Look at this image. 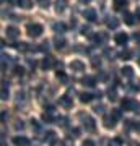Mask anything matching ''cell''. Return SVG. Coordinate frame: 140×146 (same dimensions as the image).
Returning <instances> with one entry per match:
<instances>
[{
    "mask_svg": "<svg viewBox=\"0 0 140 146\" xmlns=\"http://www.w3.org/2000/svg\"><path fill=\"white\" fill-rule=\"evenodd\" d=\"M44 31V28L41 25H38V23H33V25H28L26 26V33H28V36L29 37H39Z\"/></svg>",
    "mask_w": 140,
    "mask_h": 146,
    "instance_id": "cell-1",
    "label": "cell"
},
{
    "mask_svg": "<svg viewBox=\"0 0 140 146\" xmlns=\"http://www.w3.org/2000/svg\"><path fill=\"white\" fill-rule=\"evenodd\" d=\"M80 119L83 120L82 123H83V128L86 131H94L96 130V123H94V120L90 117V115H83V114H80Z\"/></svg>",
    "mask_w": 140,
    "mask_h": 146,
    "instance_id": "cell-2",
    "label": "cell"
},
{
    "mask_svg": "<svg viewBox=\"0 0 140 146\" xmlns=\"http://www.w3.org/2000/svg\"><path fill=\"white\" fill-rule=\"evenodd\" d=\"M54 65H56V60H54V57H51V55H47V57L41 62L42 70H51V68L54 67Z\"/></svg>",
    "mask_w": 140,
    "mask_h": 146,
    "instance_id": "cell-3",
    "label": "cell"
},
{
    "mask_svg": "<svg viewBox=\"0 0 140 146\" xmlns=\"http://www.w3.org/2000/svg\"><path fill=\"white\" fill-rule=\"evenodd\" d=\"M114 41L117 46H124V44H127V41H129V36L125 34V33H117L114 37Z\"/></svg>",
    "mask_w": 140,
    "mask_h": 146,
    "instance_id": "cell-4",
    "label": "cell"
},
{
    "mask_svg": "<svg viewBox=\"0 0 140 146\" xmlns=\"http://www.w3.org/2000/svg\"><path fill=\"white\" fill-rule=\"evenodd\" d=\"M70 68L73 72H85V63L82 60H72L70 62Z\"/></svg>",
    "mask_w": 140,
    "mask_h": 146,
    "instance_id": "cell-5",
    "label": "cell"
},
{
    "mask_svg": "<svg viewBox=\"0 0 140 146\" xmlns=\"http://www.w3.org/2000/svg\"><path fill=\"white\" fill-rule=\"evenodd\" d=\"M59 104L64 106V107H67V109H70V107L73 106V99L68 96V94H65V96H62V98L59 99Z\"/></svg>",
    "mask_w": 140,
    "mask_h": 146,
    "instance_id": "cell-6",
    "label": "cell"
},
{
    "mask_svg": "<svg viewBox=\"0 0 140 146\" xmlns=\"http://www.w3.org/2000/svg\"><path fill=\"white\" fill-rule=\"evenodd\" d=\"M83 16H85L88 21H96V18H98L96 10H93V8H86V10L83 11Z\"/></svg>",
    "mask_w": 140,
    "mask_h": 146,
    "instance_id": "cell-7",
    "label": "cell"
},
{
    "mask_svg": "<svg viewBox=\"0 0 140 146\" xmlns=\"http://www.w3.org/2000/svg\"><path fill=\"white\" fill-rule=\"evenodd\" d=\"M13 145L15 146H29V140L26 136H15L13 138Z\"/></svg>",
    "mask_w": 140,
    "mask_h": 146,
    "instance_id": "cell-8",
    "label": "cell"
},
{
    "mask_svg": "<svg viewBox=\"0 0 140 146\" xmlns=\"http://www.w3.org/2000/svg\"><path fill=\"white\" fill-rule=\"evenodd\" d=\"M20 36V29L15 26H8L7 28V37H10V39H16V37Z\"/></svg>",
    "mask_w": 140,
    "mask_h": 146,
    "instance_id": "cell-9",
    "label": "cell"
},
{
    "mask_svg": "<svg viewBox=\"0 0 140 146\" xmlns=\"http://www.w3.org/2000/svg\"><path fill=\"white\" fill-rule=\"evenodd\" d=\"M94 83H96V78L91 75H86L82 78V84H85V86H94Z\"/></svg>",
    "mask_w": 140,
    "mask_h": 146,
    "instance_id": "cell-10",
    "label": "cell"
},
{
    "mask_svg": "<svg viewBox=\"0 0 140 146\" xmlns=\"http://www.w3.org/2000/svg\"><path fill=\"white\" fill-rule=\"evenodd\" d=\"M106 25H108L109 29H116V28L119 26V20H117V18H114V16H111V18H108V20H106Z\"/></svg>",
    "mask_w": 140,
    "mask_h": 146,
    "instance_id": "cell-11",
    "label": "cell"
},
{
    "mask_svg": "<svg viewBox=\"0 0 140 146\" xmlns=\"http://www.w3.org/2000/svg\"><path fill=\"white\" fill-rule=\"evenodd\" d=\"M134 106H135V101H132V99H122V109H124V110H134Z\"/></svg>",
    "mask_w": 140,
    "mask_h": 146,
    "instance_id": "cell-12",
    "label": "cell"
},
{
    "mask_svg": "<svg viewBox=\"0 0 140 146\" xmlns=\"http://www.w3.org/2000/svg\"><path fill=\"white\" fill-rule=\"evenodd\" d=\"M65 8H67V0H57L56 2V11L57 13H62Z\"/></svg>",
    "mask_w": 140,
    "mask_h": 146,
    "instance_id": "cell-13",
    "label": "cell"
},
{
    "mask_svg": "<svg viewBox=\"0 0 140 146\" xmlns=\"http://www.w3.org/2000/svg\"><path fill=\"white\" fill-rule=\"evenodd\" d=\"M104 127H106V128H114L116 127V120L113 119V115H111V117H108V115L104 117Z\"/></svg>",
    "mask_w": 140,
    "mask_h": 146,
    "instance_id": "cell-14",
    "label": "cell"
},
{
    "mask_svg": "<svg viewBox=\"0 0 140 146\" xmlns=\"http://www.w3.org/2000/svg\"><path fill=\"white\" fill-rule=\"evenodd\" d=\"M16 3L21 7V8H25V10H29L33 7V2L31 0H16Z\"/></svg>",
    "mask_w": 140,
    "mask_h": 146,
    "instance_id": "cell-15",
    "label": "cell"
},
{
    "mask_svg": "<svg viewBox=\"0 0 140 146\" xmlns=\"http://www.w3.org/2000/svg\"><path fill=\"white\" fill-rule=\"evenodd\" d=\"M65 44H67V41H65L64 37H56V39H54V46H56V49H64Z\"/></svg>",
    "mask_w": 140,
    "mask_h": 146,
    "instance_id": "cell-16",
    "label": "cell"
},
{
    "mask_svg": "<svg viewBox=\"0 0 140 146\" xmlns=\"http://www.w3.org/2000/svg\"><path fill=\"white\" fill-rule=\"evenodd\" d=\"M121 73L124 75L125 78H132V76H134V70H132V67H124V68H121Z\"/></svg>",
    "mask_w": 140,
    "mask_h": 146,
    "instance_id": "cell-17",
    "label": "cell"
},
{
    "mask_svg": "<svg viewBox=\"0 0 140 146\" xmlns=\"http://www.w3.org/2000/svg\"><path fill=\"white\" fill-rule=\"evenodd\" d=\"M124 21L129 26H132V25H134V15H132L130 11H124Z\"/></svg>",
    "mask_w": 140,
    "mask_h": 146,
    "instance_id": "cell-18",
    "label": "cell"
},
{
    "mask_svg": "<svg viewBox=\"0 0 140 146\" xmlns=\"http://www.w3.org/2000/svg\"><path fill=\"white\" fill-rule=\"evenodd\" d=\"M93 98H94V96H93V94H90V93H82V94H80V101H82V102H85V104H86V102H90Z\"/></svg>",
    "mask_w": 140,
    "mask_h": 146,
    "instance_id": "cell-19",
    "label": "cell"
},
{
    "mask_svg": "<svg viewBox=\"0 0 140 146\" xmlns=\"http://www.w3.org/2000/svg\"><path fill=\"white\" fill-rule=\"evenodd\" d=\"M65 29H67V26L64 25V23H54V31L56 33H65Z\"/></svg>",
    "mask_w": 140,
    "mask_h": 146,
    "instance_id": "cell-20",
    "label": "cell"
},
{
    "mask_svg": "<svg viewBox=\"0 0 140 146\" xmlns=\"http://www.w3.org/2000/svg\"><path fill=\"white\" fill-rule=\"evenodd\" d=\"M125 5H127L125 0H114V8L116 10H122V8H125Z\"/></svg>",
    "mask_w": 140,
    "mask_h": 146,
    "instance_id": "cell-21",
    "label": "cell"
},
{
    "mask_svg": "<svg viewBox=\"0 0 140 146\" xmlns=\"http://www.w3.org/2000/svg\"><path fill=\"white\" fill-rule=\"evenodd\" d=\"M111 115H113V119H114V120H121V119H122V112H121V109H113V110H111Z\"/></svg>",
    "mask_w": 140,
    "mask_h": 146,
    "instance_id": "cell-22",
    "label": "cell"
},
{
    "mask_svg": "<svg viewBox=\"0 0 140 146\" xmlns=\"http://www.w3.org/2000/svg\"><path fill=\"white\" fill-rule=\"evenodd\" d=\"M130 55H132V52L125 49V50H122V52L119 54V58H122V60H129V58H132Z\"/></svg>",
    "mask_w": 140,
    "mask_h": 146,
    "instance_id": "cell-23",
    "label": "cell"
},
{
    "mask_svg": "<svg viewBox=\"0 0 140 146\" xmlns=\"http://www.w3.org/2000/svg\"><path fill=\"white\" fill-rule=\"evenodd\" d=\"M108 98H109V101H116V99H117V93H116L114 88H113V89L109 88L108 89Z\"/></svg>",
    "mask_w": 140,
    "mask_h": 146,
    "instance_id": "cell-24",
    "label": "cell"
},
{
    "mask_svg": "<svg viewBox=\"0 0 140 146\" xmlns=\"http://www.w3.org/2000/svg\"><path fill=\"white\" fill-rule=\"evenodd\" d=\"M56 76H57V80H60L62 83H65L67 81V75L62 72V70H57V73H56Z\"/></svg>",
    "mask_w": 140,
    "mask_h": 146,
    "instance_id": "cell-25",
    "label": "cell"
},
{
    "mask_svg": "<svg viewBox=\"0 0 140 146\" xmlns=\"http://www.w3.org/2000/svg\"><path fill=\"white\" fill-rule=\"evenodd\" d=\"M80 33H82L83 36H86V37H91V36H93V34H91V28H90V26H83Z\"/></svg>",
    "mask_w": 140,
    "mask_h": 146,
    "instance_id": "cell-26",
    "label": "cell"
},
{
    "mask_svg": "<svg viewBox=\"0 0 140 146\" xmlns=\"http://www.w3.org/2000/svg\"><path fill=\"white\" fill-rule=\"evenodd\" d=\"M56 123L60 127H67V117H59V119H56Z\"/></svg>",
    "mask_w": 140,
    "mask_h": 146,
    "instance_id": "cell-27",
    "label": "cell"
},
{
    "mask_svg": "<svg viewBox=\"0 0 140 146\" xmlns=\"http://www.w3.org/2000/svg\"><path fill=\"white\" fill-rule=\"evenodd\" d=\"M2 99H3V101L8 99V88H7L5 83H3V86H2Z\"/></svg>",
    "mask_w": 140,
    "mask_h": 146,
    "instance_id": "cell-28",
    "label": "cell"
},
{
    "mask_svg": "<svg viewBox=\"0 0 140 146\" xmlns=\"http://www.w3.org/2000/svg\"><path fill=\"white\" fill-rule=\"evenodd\" d=\"M44 140H46V141L56 140V133H54V131H46V136H44Z\"/></svg>",
    "mask_w": 140,
    "mask_h": 146,
    "instance_id": "cell-29",
    "label": "cell"
},
{
    "mask_svg": "<svg viewBox=\"0 0 140 146\" xmlns=\"http://www.w3.org/2000/svg\"><path fill=\"white\" fill-rule=\"evenodd\" d=\"M91 65H93V67L94 68H99V67H101V58H96V57H93V58H91Z\"/></svg>",
    "mask_w": 140,
    "mask_h": 146,
    "instance_id": "cell-30",
    "label": "cell"
},
{
    "mask_svg": "<svg viewBox=\"0 0 140 146\" xmlns=\"http://www.w3.org/2000/svg\"><path fill=\"white\" fill-rule=\"evenodd\" d=\"M42 120H44V122H46V123H52V117L49 114H46V112H44V114H42Z\"/></svg>",
    "mask_w": 140,
    "mask_h": 146,
    "instance_id": "cell-31",
    "label": "cell"
},
{
    "mask_svg": "<svg viewBox=\"0 0 140 146\" xmlns=\"http://www.w3.org/2000/svg\"><path fill=\"white\" fill-rule=\"evenodd\" d=\"M38 2L42 8H49V3H51V0H38Z\"/></svg>",
    "mask_w": 140,
    "mask_h": 146,
    "instance_id": "cell-32",
    "label": "cell"
},
{
    "mask_svg": "<svg viewBox=\"0 0 140 146\" xmlns=\"http://www.w3.org/2000/svg\"><path fill=\"white\" fill-rule=\"evenodd\" d=\"M72 136H73V138H78V136H80V130H78V128H73L68 138H72Z\"/></svg>",
    "mask_w": 140,
    "mask_h": 146,
    "instance_id": "cell-33",
    "label": "cell"
},
{
    "mask_svg": "<svg viewBox=\"0 0 140 146\" xmlns=\"http://www.w3.org/2000/svg\"><path fill=\"white\" fill-rule=\"evenodd\" d=\"M94 112H96V114H103L104 112V106H94Z\"/></svg>",
    "mask_w": 140,
    "mask_h": 146,
    "instance_id": "cell-34",
    "label": "cell"
},
{
    "mask_svg": "<svg viewBox=\"0 0 140 146\" xmlns=\"http://www.w3.org/2000/svg\"><path fill=\"white\" fill-rule=\"evenodd\" d=\"M38 49H39V50H47V49H49V42H42V44H41V46H39V47H38Z\"/></svg>",
    "mask_w": 140,
    "mask_h": 146,
    "instance_id": "cell-35",
    "label": "cell"
},
{
    "mask_svg": "<svg viewBox=\"0 0 140 146\" xmlns=\"http://www.w3.org/2000/svg\"><path fill=\"white\" fill-rule=\"evenodd\" d=\"M31 127H33V128H34V130H39V128H41V125L38 123V120H34V119L31 120Z\"/></svg>",
    "mask_w": 140,
    "mask_h": 146,
    "instance_id": "cell-36",
    "label": "cell"
},
{
    "mask_svg": "<svg viewBox=\"0 0 140 146\" xmlns=\"http://www.w3.org/2000/svg\"><path fill=\"white\" fill-rule=\"evenodd\" d=\"M83 146H96V145H94L93 140H85L83 141Z\"/></svg>",
    "mask_w": 140,
    "mask_h": 146,
    "instance_id": "cell-37",
    "label": "cell"
},
{
    "mask_svg": "<svg viewBox=\"0 0 140 146\" xmlns=\"http://www.w3.org/2000/svg\"><path fill=\"white\" fill-rule=\"evenodd\" d=\"M134 112L140 115V102H135V106H134Z\"/></svg>",
    "mask_w": 140,
    "mask_h": 146,
    "instance_id": "cell-38",
    "label": "cell"
},
{
    "mask_svg": "<svg viewBox=\"0 0 140 146\" xmlns=\"http://www.w3.org/2000/svg\"><path fill=\"white\" fill-rule=\"evenodd\" d=\"M23 73H25V72H23V67H16L15 68V75H20V76H21Z\"/></svg>",
    "mask_w": 140,
    "mask_h": 146,
    "instance_id": "cell-39",
    "label": "cell"
},
{
    "mask_svg": "<svg viewBox=\"0 0 140 146\" xmlns=\"http://www.w3.org/2000/svg\"><path fill=\"white\" fill-rule=\"evenodd\" d=\"M28 63H29V67H31V68H34L38 65V62L34 60V58H33V60H31V58H28Z\"/></svg>",
    "mask_w": 140,
    "mask_h": 146,
    "instance_id": "cell-40",
    "label": "cell"
},
{
    "mask_svg": "<svg viewBox=\"0 0 140 146\" xmlns=\"http://www.w3.org/2000/svg\"><path fill=\"white\" fill-rule=\"evenodd\" d=\"M23 127H25V125H23V122H21V120H18V123L15 125V128H16V130H21Z\"/></svg>",
    "mask_w": 140,
    "mask_h": 146,
    "instance_id": "cell-41",
    "label": "cell"
},
{
    "mask_svg": "<svg viewBox=\"0 0 140 146\" xmlns=\"http://www.w3.org/2000/svg\"><path fill=\"white\" fill-rule=\"evenodd\" d=\"M52 146H64V143H62V141H54Z\"/></svg>",
    "mask_w": 140,
    "mask_h": 146,
    "instance_id": "cell-42",
    "label": "cell"
},
{
    "mask_svg": "<svg viewBox=\"0 0 140 146\" xmlns=\"http://www.w3.org/2000/svg\"><path fill=\"white\" fill-rule=\"evenodd\" d=\"M135 16L139 18V21H140V8H137V11H135Z\"/></svg>",
    "mask_w": 140,
    "mask_h": 146,
    "instance_id": "cell-43",
    "label": "cell"
},
{
    "mask_svg": "<svg viewBox=\"0 0 140 146\" xmlns=\"http://www.w3.org/2000/svg\"><path fill=\"white\" fill-rule=\"evenodd\" d=\"M137 128H139V130H140V123H137Z\"/></svg>",
    "mask_w": 140,
    "mask_h": 146,
    "instance_id": "cell-44",
    "label": "cell"
},
{
    "mask_svg": "<svg viewBox=\"0 0 140 146\" xmlns=\"http://www.w3.org/2000/svg\"><path fill=\"white\" fill-rule=\"evenodd\" d=\"M80 2H88V0H80Z\"/></svg>",
    "mask_w": 140,
    "mask_h": 146,
    "instance_id": "cell-45",
    "label": "cell"
},
{
    "mask_svg": "<svg viewBox=\"0 0 140 146\" xmlns=\"http://www.w3.org/2000/svg\"><path fill=\"white\" fill-rule=\"evenodd\" d=\"M139 67H140V58H139Z\"/></svg>",
    "mask_w": 140,
    "mask_h": 146,
    "instance_id": "cell-46",
    "label": "cell"
}]
</instances>
